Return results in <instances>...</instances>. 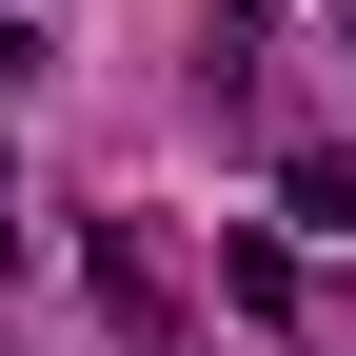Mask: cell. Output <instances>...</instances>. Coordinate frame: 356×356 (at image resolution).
I'll return each mask as SVG.
<instances>
[{
  "label": "cell",
  "mask_w": 356,
  "mask_h": 356,
  "mask_svg": "<svg viewBox=\"0 0 356 356\" xmlns=\"http://www.w3.org/2000/svg\"><path fill=\"white\" fill-rule=\"evenodd\" d=\"M0 257H20V218H0Z\"/></svg>",
  "instance_id": "5b68a950"
},
{
  "label": "cell",
  "mask_w": 356,
  "mask_h": 356,
  "mask_svg": "<svg viewBox=\"0 0 356 356\" xmlns=\"http://www.w3.org/2000/svg\"><path fill=\"white\" fill-rule=\"evenodd\" d=\"M218 297L238 317H297V238H218Z\"/></svg>",
  "instance_id": "7a4b0ae2"
},
{
  "label": "cell",
  "mask_w": 356,
  "mask_h": 356,
  "mask_svg": "<svg viewBox=\"0 0 356 356\" xmlns=\"http://www.w3.org/2000/svg\"><path fill=\"white\" fill-rule=\"evenodd\" d=\"M40 60H60V40H40V20H20V0H0V99H20V79H40Z\"/></svg>",
  "instance_id": "277c9868"
},
{
  "label": "cell",
  "mask_w": 356,
  "mask_h": 356,
  "mask_svg": "<svg viewBox=\"0 0 356 356\" xmlns=\"http://www.w3.org/2000/svg\"><path fill=\"white\" fill-rule=\"evenodd\" d=\"M99 297H119V317H159V297H178V257L139 238V218H99Z\"/></svg>",
  "instance_id": "3957f363"
},
{
  "label": "cell",
  "mask_w": 356,
  "mask_h": 356,
  "mask_svg": "<svg viewBox=\"0 0 356 356\" xmlns=\"http://www.w3.org/2000/svg\"><path fill=\"white\" fill-rule=\"evenodd\" d=\"M277 218H297V238H356V139H297L277 159Z\"/></svg>",
  "instance_id": "6da1fadb"
},
{
  "label": "cell",
  "mask_w": 356,
  "mask_h": 356,
  "mask_svg": "<svg viewBox=\"0 0 356 356\" xmlns=\"http://www.w3.org/2000/svg\"><path fill=\"white\" fill-rule=\"evenodd\" d=\"M337 60H356V40H337Z\"/></svg>",
  "instance_id": "8992f818"
}]
</instances>
